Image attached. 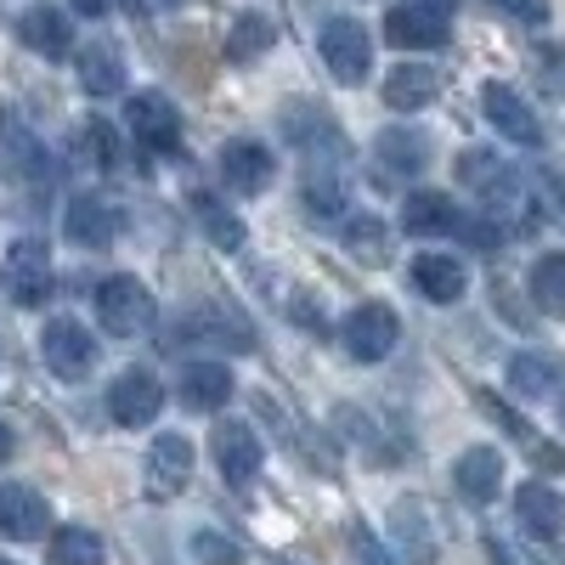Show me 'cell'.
<instances>
[{
	"label": "cell",
	"instance_id": "9",
	"mask_svg": "<svg viewBox=\"0 0 565 565\" xmlns=\"http://www.w3.org/2000/svg\"><path fill=\"white\" fill-rule=\"evenodd\" d=\"M52 289H57V277H52V249H45V238H18L7 249V295L18 306H45Z\"/></svg>",
	"mask_w": 565,
	"mask_h": 565
},
{
	"label": "cell",
	"instance_id": "13",
	"mask_svg": "<svg viewBox=\"0 0 565 565\" xmlns=\"http://www.w3.org/2000/svg\"><path fill=\"white\" fill-rule=\"evenodd\" d=\"M159 407H164V385H159V373H148V367H130V373H119V380L108 385V413H114V424H125V430L153 424Z\"/></svg>",
	"mask_w": 565,
	"mask_h": 565
},
{
	"label": "cell",
	"instance_id": "22",
	"mask_svg": "<svg viewBox=\"0 0 565 565\" xmlns=\"http://www.w3.org/2000/svg\"><path fill=\"white\" fill-rule=\"evenodd\" d=\"M175 396H181V407H193V413H221L232 402V373L221 362H186Z\"/></svg>",
	"mask_w": 565,
	"mask_h": 565
},
{
	"label": "cell",
	"instance_id": "44",
	"mask_svg": "<svg viewBox=\"0 0 565 565\" xmlns=\"http://www.w3.org/2000/svg\"><path fill=\"white\" fill-rule=\"evenodd\" d=\"M0 565H12V559H0Z\"/></svg>",
	"mask_w": 565,
	"mask_h": 565
},
{
	"label": "cell",
	"instance_id": "14",
	"mask_svg": "<svg viewBox=\"0 0 565 565\" xmlns=\"http://www.w3.org/2000/svg\"><path fill=\"white\" fill-rule=\"evenodd\" d=\"M210 452L221 463L226 487H249L260 476V441H255V430H249L244 418H221L215 436H210Z\"/></svg>",
	"mask_w": 565,
	"mask_h": 565
},
{
	"label": "cell",
	"instance_id": "24",
	"mask_svg": "<svg viewBox=\"0 0 565 565\" xmlns=\"http://www.w3.org/2000/svg\"><path fill=\"white\" fill-rule=\"evenodd\" d=\"M79 85L90 90V97H125V57H119V45H108V40L85 45V52H79Z\"/></svg>",
	"mask_w": 565,
	"mask_h": 565
},
{
	"label": "cell",
	"instance_id": "1",
	"mask_svg": "<svg viewBox=\"0 0 565 565\" xmlns=\"http://www.w3.org/2000/svg\"><path fill=\"white\" fill-rule=\"evenodd\" d=\"M458 186H469V199L481 204L487 221H498L509 238H526V232L537 226V186L526 170H514L503 153L492 148H469L458 153Z\"/></svg>",
	"mask_w": 565,
	"mask_h": 565
},
{
	"label": "cell",
	"instance_id": "7",
	"mask_svg": "<svg viewBox=\"0 0 565 565\" xmlns=\"http://www.w3.org/2000/svg\"><path fill=\"white\" fill-rule=\"evenodd\" d=\"M125 108H130V136L141 141V153L170 159L181 148V114H175V103L164 97V90H136Z\"/></svg>",
	"mask_w": 565,
	"mask_h": 565
},
{
	"label": "cell",
	"instance_id": "11",
	"mask_svg": "<svg viewBox=\"0 0 565 565\" xmlns=\"http://www.w3.org/2000/svg\"><path fill=\"white\" fill-rule=\"evenodd\" d=\"M481 108H487V119H492V130H498L503 141H514V148H543V125H537V114L526 108L521 90H509L503 79H487V85H481Z\"/></svg>",
	"mask_w": 565,
	"mask_h": 565
},
{
	"label": "cell",
	"instance_id": "21",
	"mask_svg": "<svg viewBox=\"0 0 565 565\" xmlns=\"http://www.w3.org/2000/svg\"><path fill=\"white\" fill-rule=\"evenodd\" d=\"M407 282H413L424 300L452 306V300H463V289H469V271H463V260H452V255H418L413 271H407Z\"/></svg>",
	"mask_w": 565,
	"mask_h": 565
},
{
	"label": "cell",
	"instance_id": "18",
	"mask_svg": "<svg viewBox=\"0 0 565 565\" xmlns=\"http://www.w3.org/2000/svg\"><path fill=\"white\" fill-rule=\"evenodd\" d=\"M45 526H52V509H45V498L34 487H0V537L34 543V537H45Z\"/></svg>",
	"mask_w": 565,
	"mask_h": 565
},
{
	"label": "cell",
	"instance_id": "41",
	"mask_svg": "<svg viewBox=\"0 0 565 565\" xmlns=\"http://www.w3.org/2000/svg\"><path fill=\"white\" fill-rule=\"evenodd\" d=\"M487 548H492V559H498V565H521V559H514V554H509V548H503V543H498V537H492V543H487Z\"/></svg>",
	"mask_w": 565,
	"mask_h": 565
},
{
	"label": "cell",
	"instance_id": "19",
	"mask_svg": "<svg viewBox=\"0 0 565 565\" xmlns=\"http://www.w3.org/2000/svg\"><path fill=\"white\" fill-rule=\"evenodd\" d=\"M458 204L447 193H436V186H418V193H407L402 204V226L413 232V238H458Z\"/></svg>",
	"mask_w": 565,
	"mask_h": 565
},
{
	"label": "cell",
	"instance_id": "30",
	"mask_svg": "<svg viewBox=\"0 0 565 565\" xmlns=\"http://www.w3.org/2000/svg\"><path fill=\"white\" fill-rule=\"evenodd\" d=\"M532 300H537V311H548V317H565V249H554V255H543L537 266H532Z\"/></svg>",
	"mask_w": 565,
	"mask_h": 565
},
{
	"label": "cell",
	"instance_id": "25",
	"mask_svg": "<svg viewBox=\"0 0 565 565\" xmlns=\"http://www.w3.org/2000/svg\"><path fill=\"white\" fill-rule=\"evenodd\" d=\"M514 514H521L537 537H559V532H565V503H559L554 487H543V481H526L521 492H514Z\"/></svg>",
	"mask_w": 565,
	"mask_h": 565
},
{
	"label": "cell",
	"instance_id": "42",
	"mask_svg": "<svg viewBox=\"0 0 565 565\" xmlns=\"http://www.w3.org/2000/svg\"><path fill=\"white\" fill-rule=\"evenodd\" d=\"M424 7H441V12H452V7H458V0H424Z\"/></svg>",
	"mask_w": 565,
	"mask_h": 565
},
{
	"label": "cell",
	"instance_id": "40",
	"mask_svg": "<svg viewBox=\"0 0 565 565\" xmlns=\"http://www.w3.org/2000/svg\"><path fill=\"white\" fill-rule=\"evenodd\" d=\"M7 458H12V424L0 418V463H7Z\"/></svg>",
	"mask_w": 565,
	"mask_h": 565
},
{
	"label": "cell",
	"instance_id": "15",
	"mask_svg": "<svg viewBox=\"0 0 565 565\" xmlns=\"http://www.w3.org/2000/svg\"><path fill=\"white\" fill-rule=\"evenodd\" d=\"M63 232H68L79 249H108V244L119 238V210H114V199H103V193H79V199L68 204Z\"/></svg>",
	"mask_w": 565,
	"mask_h": 565
},
{
	"label": "cell",
	"instance_id": "35",
	"mask_svg": "<svg viewBox=\"0 0 565 565\" xmlns=\"http://www.w3.org/2000/svg\"><path fill=\"white\" fill-rule=\"evenodd\" d=\"M532 74L543 90L565 97V45H532Z\"/></svg>",
	"mask_w": 565,
	"mask_h": 565
},
{
	"label": "cell",
	"instance_id": "4",
	"mask_svg": "<svg viewBox=\"0 0 565 565\" xmlns=\"http://www.w3.org/2000/svg\"><path fill=\"white\" fill-rule=\"evenodd\" d=\"M317 52H322L328 74H334L340 85H362L367 68H373V40L356 18H328L322 34H317Z\"/></svg>",
	"mask_w": 565,
	"mask_h": 565
},
{
	"label": "cell",
	"instance_id": "31",
	"mask_svg": "<svg viewBox=\"0 0 565 565\" xmlns=\"http://www.w3.org/2000/svg\"><path fill=\"white\" fill-rule=\"evenodd\" d=\"M554 385H559V367L554 362H543V356H514L509 362V391L514 396L543 402V396H554Z\"/></svg>",
	"mask_w": 565,
	"mask_h": 565
},
{
	"label": "cell",
	"instance_id": "17",
	"mask_svg": "<svg viewBox=\"0 0 565 565\" xmlns=\"http://www.w3.org/2000/svg\"><path fill=\"white\" fill-rule=\"evenodd\" d=\"M441 68H430V63H396L391 74H385V108H396V114H418V108H430L436 97H441Z\"/></svg>",
	"mask_w": 565,
	"mask_h": 565
},
{
	"label": "cell",
	"instance_id": "36",
	"mask_svg": "<svg viewBox=\"0 0 565 565\" xmlns=\"http://www.w3.org/2000/svg\"><path fill=\"white\" fill-rule=\"evenodd\" d=\"M193 559L204 565H244V548L221 532H193Z\"/></svg>",
	"mask_w": 565,
	"mask_h": 565
},
{
	"label": "cell",
	"instance_id": "6",
	"mask_svg": "<svg viewBox=\"0 0 565 565\" xmlns=\"http://www.w3.org/2000/svg\"><path fill=\"white\" fill-rule=\"evenodd\" d=\"M40 356H45V367H52L57 380L79 385L85 373L97 367V340H90V328H79L74 317H52L45 334H40Z\"/></svg>",
	"mask_w": 565,
	"mask_h": 565
},
{
	"label": "cell",
	"instance_id": "3",
	"mask_svg": "<svg viewBox=\"0 0 565 565\" xmlns=\"http://www.w3.org/2000/svg\"><path fill=\"white\" fill-rule=\"evenodd\" d=\"M97 322L114 340H136L159 322V300L148 295V282H136V277H103L97 282Z\"/></svg>",
	"mask_w": 565,
	"mask_h": 565
},
{
	"label": "cell",
	"instance_id": "10",
	"mask_svg": "<svg viewBox=\"0 0 565 565\" xmlns=\"http://www.w3.org/2000/svg\"><path fill=\"white\" fill-rule=\"evenodd\" d=\"M186 481H193V441L186 436H159L148 447V469H141V487H148L153 503H170L186 492Z\"/></svg>",
	"mask_w": 565,
	"mask_h": 565
},
{
	"label": "cell",
	"instance_id": "20",
	"mask_svg": "<svg viewBox=\"0 0 565 565\" xmlns=\"http://www.w3.org/2000/svg\"><path fill=\"white\" fill-rule=\"evenodd\" d=\"M452 487H458V498L463 503H492L498 498V487H503V458L492 452V447H469V452H458V463H452Z\"/></svg>",
	"mask_w": 565,
	"mask_h": 565
},
{
	"label": "cell",
	"instance_id": "29",
	"mask_svg": "<svg viewBox=\"0 0 565 565\" xmlns=\"http://www.w3.org/2000/svg\"><path fill=\"white\" fill-rule=\"evenodd\" d=\"M52 565H108V548L85 526H57L52 532Z\"/></svg>",
	"mask_w": 565,
	"mask_h": 565
},
{
	"label": "cell",
	"instance_id": "2",
	"mask_svg": "<svg viewBox=\"0 0 565 565\" xmlns=\"http://www.w3.org/2000/svg\"><path fill=\"white\" fill-rule=\"evenodd\" d=\"M282 136L295 141V153L306 159V170H345V159H351L340 119L328 108H317V103H289L282 108Z\"/></svg>",
	"mask_w": 565,
	"mask_h": 565
},
{
	"label": "cell",
	"instance_id": "26",
	"mask_svg": "<svg viewBox=\"0 0 565 565\" xmlns=\"http://www.w3.org/2000/svg\"><path fill=\"white\" fill-rule=\"evenodd\" d=\"M373 153H380V164L396 170V175H418L424 164H430V141H424L418 130H380L373 136Z\"/></svg>",
	"mask_w": 565,
	"mask_h": 565
},
{
	"label": "cell",
	"instance_id": "8",
	"mask_svg": "<svg viewBox=\"0 0 565 565\" xmlns=\"http://www.w3.org/2000/svg\"><path fill=\"white\" fill-rule=\"evenodd\" d=\"M221 181L232 186V193H244V199H260L266 186L277 181V153L266 148V141H255V136H232L221 148Z\"/></svg>",
	"mask_w": 565,
	"mask_h": 565
},
{
	"label": "cell",
	"instance_id": "37",
	"mask_svg": "<svg viewBox=\"0 0 565 565\" xmlns=\"http://www.w3.org/2000/svg\"><path fill=\"white\" fill-rule=\"evenodd\" d=\"M492 12H503V18H514V23H548V0H487Z\"/></svg>",
	"mask_w": 565,
	"mask_h": 565
},
{
	"label": "cell",
	"instance_id": "33",
	"mask_svg": "<svg viewBox=\"0 0 565 565\" xmlns=\"http://www.w3.org/2000/svg\"><path fill=\"white\" fill-rule=\"evenodd\" d=\"M79 159L97 164V170H114L119 164V136H114L108 119H85L79 125Z\"/></svg>",
	"mask_w": 565,
	"mask_h": 565
},
{
	"label": "cell",
	"instance_id": "28",
	"mask_svg": "<svg viewBox=\"0 0 565 565\" xmlns=\"http://www.w3.org/2000/svg\"><path fill=\"white\" fill-rule=\"evenodd\" d=\"M345 249L356 255V260H367V266H385L391 260V232H385V221H373V215H345Z\"/></svg>",
	"mask_w": 565,
	"mask_h": 565
},
{
	"label": "cell",
	"instance_id": "23",
	"mask_svg": "<svg viewBox=\"0 0 565 565\" xmlns=\"http://www.w3.org/2000/svg\"><path fill=\"white\" fill-rule=\"evenodd\" d=\"M391 532L402 537L407 565H436V526H430V514H424L418 498H396L391 503Z\"/></svg>",
	"mask_w": 565,
	"mask_h": 565
},
{
	"label": "cell",
	"instance_id": "39",
	"mask_svg": "<svg viewBox=\"0 0 565 565\" xmlns=\"http://www.w3.org/2000/svg\"><path fill=\"white\" fill-rule=\"evenodd\" d=\"M68 7H74L79 18H103V12H108V0H68Z\"/></svg>",
	"mask_w": 565,
	"mask_h": 565
},
{
	"label": "cell",
	"instance_id": "32",
	"mask_svg": "<svg viewBox=\"0 0 565 565\" xmlns=\"http://www.w3.org/2000/svg\"><path fill=\"white\" fill-rule=\"evenodd\" d=\"M193 210H199V221H204V232L221 244V249H244V221L232 215L221 199H210V193H193Z\"/></svg>",
	"mask_w": 565,
	"mask_h": 565
},
{
	"label": "cell",
	"instance_id": "5",
	"mask_svg": "<svg viewBox=\"0 0 565 565\" xmlns=\"http://www.w3.org/2000/svg\"><path fill=\"white\" fill-rule=\"evenodd\" d=\"M340 340L356 362H385L402 340V322H396V306L385 300H362L345 322H340Z\"/></svg>",
	"mask_w": 565,
	"mask_h": 565
},
{
	"label": "cell",
	"instance_id": "45",
	"mask_svg": "<svg viewBox=\"0 0 565 565\" xmlns=\"http://www.w3.org/2000/svg\"><path fill=\"white\" fill-rule=\"evenodd\" d=\"M277 565H282V559H277Z\"/></svg>",
	"mask_w": 565,
	"mask_h": 565
},
{
	"label": "cell",
	"instance_id": "16",
	"mask_svg": "<svg viewBox=\"0 0 565 565\" xmlns=\"http://www.w3.org/2000/svg\"><path fill=\"white\" fill-rule=\"evenodd\" d=\"M18 34H23L29 52L45 57V63H63V57L74 52V23H68L63 7H29V12L18 18Z\"/></svg>",
	"mask_w": 565,
	"mask_h": 565
},
{
	"label": "cell",
	"instance_id": "43",
	"mask_svg": "<svg viewBox=\"0 0 565 565\" xmlns=\"http://www.w3.org/2000/svg\"><path fill=\"white\" fill-rule=\"evenodd\" d=\"M559 418H565V391H559Z\"/></svg>",
	"mask_w": 565,
	"mask_h": 565
},
{
	"label": "cell",
	"instance_id": "12",
	"mask_svg": "<svg viewBox=\"0 0 565 565\" xmlns=\"http://www.w3.org/2000/svg\"><path fill=\"white\" fill-rule=\"evenodd\" d=\"M385 40L396 45V52H441V45L452 40V23L441 7H391L385 12Z\"/></svg>",
	"mask_w": 565,
	"mask_h": 565
},
{
	"label": "cell",
	"instance_id": "34",
	"mask_svg": "<svg viewBox=\"0 0 565 565\" xmlns=\"http://www.w3.org/2000/svg\"><path fill=\"white\" fill-rule=\"evenodd\" d=\"M186 328H193V322H186ZM193 334L221 340V345H238V351H249V345H255V328H249L244 317H232V311H204Z\"/></svg>",
	"mask_w": 565,
	"mask_h": 565
},
{
	"label": "cell",
	"instance_id": "27",
	"mask_svg": "<svg viewBox=\"0 0 565 565\" xmlns=\"http://www.w3.org/2000/svg\"><path fill=\"white\" fill-rule=\"evenodd\" d=\"M271 40H277L271 18H260V12H244L238 23H232V34H226V63H238V68L260 63V57L271 52Z\"/></svg>",
	"mask_w": 565,
	"mask_h": 565
},
{
	"label": "cell",
	"instance_id": "38",
	"mask_svg": "<svg viewBox=\"0 0 565 565\" xmlns=\"http://www.w3.org/2000/svg\"><path fill=\"white\" fill-rule=\"evenodd\" d=\"M351 565H391V554H385L380 543H373V537L356 526V532H351Z\"/></svg>",
	"mask_w": 565,
	"mask_h": 565
}]
</instances>
